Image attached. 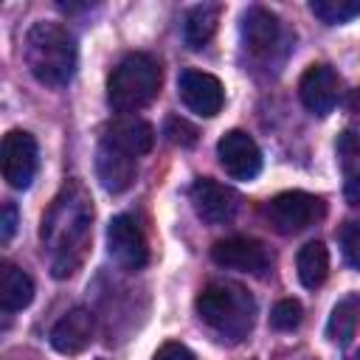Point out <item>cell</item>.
I'll list each match as a JSON object with an SVG mask.
<instances>
[{"label":"cell","mask_w":360,"mask_h":360,"mask_svg":"<svg viewBox=\"0 0 360 360\" xmlns=\"http://www.w3.org/2000/svg\"><path fill=\"white\" fill-rule=\"evenodd\" d=\"M191 205H194V211H197V217L202 222L225 225L239 214L242 197L231 186H222V183H217L211 177H200L191 186Z\"/></svg>","instance_id":"cell-10"},{"label":"cell","mask_w":360,"mask_h":360,"mask_svg":"<svg viewBox=\"0 0 360 360\" xmlns=\"http://www.w3.org/2000/svg\"><path fill=\"white\" fill-rule=\"evenodd\" d=\"M211 259H214V264H219L225 270H239V273H250V276H264L273 264L270 250L253 236H228V239L214 242Z\"/></svg>","instance_id":"cell-7"},{"label":"cell","mask_w":360,"mask_h":360,"mask_svg":"<svg viewBox=\"0 0 360 360\" xmlns=\"http://www.w3.org/2000/svg\"><path fill=\"white\" fill-rule=\"evenodd\" d=\"M0 166H3V180L11 188H28L39 166L37 138L25 129H8L0 146Z\"/></svg>","instance_id":"cell-6"},{"label":"cell","mask_w":360,"mask_h":360,"mask_svg":"<svg viewBox=\"0 0 360 360\" xmlns=\"http://www.w3.org/2000/svg\"><path fill=\"white\" fill-rule=\"evenodd\" d=\"M357 326H360V295H346L332 307V315L326 321V338L338 346H346L352 343Z\"/></svg>","instance_id":"cell-19"},{"label":"cell","mask_w":360,"mask_h":360,"mask_svg":"<svg viewBox=\"0 0 360 360\" xmlns=\"http://www.w3.org/2000/svg\"><path fill=\"white\" fill-rule=\"evenodd\" d=\"M34 301V281L25 270L6 262L0 267V307L3 312H20Z\"/></svg>","instance_id":"cell-16"},{"label":"cell","mask_w":360,"mask_h":360,"mask_svg":"<svg viewBox=\"0 0 360 360\" xmlns=\"http://www.w3.org/2000/svg\"><path fill=\"white\" fill-rule=\"evenodd\" d=\"M309 11L326 25H340L360 17V0H312Z\"/></svg>","instance_id":"cell-21"},{"label":"cell","mask_w":360,"mask_h":360,"mask_svg":"<svg viewBox=\"0 0 360 360\" xmlns=\"http://www.w3.org/2000/svg\"><path fill=\"white\" fill-rule=\"evenodd\" d=\"M335 155L343 172H352L360 163V135L354 129H343L335 141Z\"/></svg>","instance_id":"cell-23"},{"label":"cell","mask_w":360,"mask_h":360,"mask_svg":"<svg viewBox=\"0 0 360 360\" xmlns=\"http://www.w3.org/2000/svg\"><path fill=\"white\" fill-rule=\"evenodd\" d=\"M107 250L124 270H141L149 262V242H146L141 225L127 214H118L110 219Z\"/></svg>","instance_id":"cell-9"},{"label":"cell","mask_w":360,"mask_h":360,"mask_svg":"<svg viewBox=\"0 0 360 360\" xmlns=\"http://www.w3.org/2000/svg\"><path fill=\"white\" fill-rule=\"evenodd\" d=\"M264 217L273 225V231L290 236L298 231H307L309 225L321 222L326 217V202L318 194L309 191H281L264 205Z\"/></svg>","instance_id":"cell-5"},{"label":"cell","mask_w":360,"mask_h":360,"mask_svg":"<svg viewBox=\"0 0 360 360\" xmlns=\"http://www.w3.org/2000/svg\"><path fill=\"white\" fill-rule=\"evenodd\" d=\"M298 96H301V104L323 118L335 110L338 104V96H340V76L329 68V65H309L298 82Z\"/></svg>","instance_id":"cell-13"},{"label":"cell","mask_w":360,"mask_h":360,"mask_svg":"<svg viewBox=\"0 0 360 360\" xmlns=\"http://www.w3.org/2000/svg\"><path fill=\"white\" fill-rule=\"evenodd\" d=\"M160 93V65L149 53H127L107 76V104L115 112H138Z\"/></svg>","instance_id":"cell-4"},{"label":"cell","mask_w":360,"mask_h":360,"mask_svg":"<svg viewBox=\"0 0 360 360\" xmlns=\"http://www.w3.org/2000/svg\"><path fill=\"white\" fill-rule=\"evenodd\" d=\"M346 200L352 202V205H360V172H354L349 180H346Z\"/></svg>","instance_id":"cell-28"},{"label":"cell","mask_w":360,"mask_h":360,"mask_svg":"<svg viewBox=\"0 0 360 360\" xmlns=\"http://www.w3.org/2000/svg\"><path fill=\"white\" fill-rule=\"evenodd\" d=\"M197 315L202 323H208L214 332H219L228 340H242L256 315V304L250 292L233 281H211L197 292Z\"/></svg>","instance_id":"cell-3"},{"label":"cell","mask_w":360,"mask_h":360,"mask_svg":"<svg viewBox=\"0 0 360 360\" xmlns=\"http://www.w3.org/2000/svg\"><path fill=\"white\" fill-rule=\"evenodd\" d=\"M177 93H180V101L191 112H197L202 118H214L222 110V104H225L222 82L217 76H211L205 70H194V68H188V70L180 73Z\"/></svg>","instance_id":"cell-12"},{"label":"cell","mask_w":360,"mask_h":360,"mask_svg":"<svg viewBox=\"0 0 360 360\" xmlns=\"http://www.w3.org/2000/svg\"><path fill=\"white\" fill-rule=\"evenodd\" d=\"M239 34H242V45L248 53L253 56H270L281 39V22L278 17L264 8V6H250L242 11V22H239Z\"/></svg>","instance_id":"cell-14"},{"label":"cell","mask_w":360,"mask_h":360,"mask_svg":"<svg viewBox=\"0 0 360 360\" xmlns=\"http://www.w3.org/2000/svg\"><path fill=\"white\" fill-rule=\"evenodd\" d=\"M219 17H222V6L219 3H200V6H194L186 14V22H183V39H186V45L194 48V51L205 48L211 42V37L217 34Z\"/></svg>","instance_id":"cell-17"},{"label":"cell","mask_w":360,"mask_h":360,"mask_svg":"<svg viewBox=\"0 0 360 360\" xmlns=\"http://www.w3.org/2000/svg\"><path fill=\"white\" fill-rule=\"evenodd\" d=\"M304 318V307L295 298H281L270 312V326L278 332H292Z\"/></svg>","instance_id":"cell-22"},{"label":"cell","mask_w":360,"mask_h":360,"mask_svg":"<svg viewBox=\"0 0 360 360\" xmlns=\"http://www.w3.org/2000/svg\"><path fill=\"white\" fill-rule=\"evenodd\" d=\"M217 158H219V166L225 169V174L233 180H253L262 172V152H259L256 141L242 129H231L219 138Z\"/></svg>","instance_id":"cell-11"},{"label":"cell","mask_w":360,"mask_h":360,"mask_svg":"<svg viewBox=\"0 0 360 360\" xmlns=\"http://www.w3.org/2000/svg\"><path fill=\"white\" fill-rule=\"evenodd\" d=\"M96 335V321L87 307L68 309L51 329V346L59 354H82Z\"/></svg>","instance_id":"cell-15"},{"label":"cell","mask_w":360,"mask_h":360,"mask_svg":"<svg viewBox=\"0 0 360 360\" xmlns=\"http://www.w3.org/2000/svg\"><path fill=\"white\" fill-rule=\"evenodd\" d=\"M338 242H340V250H343V259L360 270V222H346L338 233Z\"/></svg>","instance_id":"cell-25"},{"label":"cell","mask_w":360,"mask_h":360,"mask_svg":"<svg viewBox=\"0 0 360 360\" xmlns=\"http://www.w3.org/2000/svg\"><path fill=\"white\" fill-rule=\"evenodd\" d=\"M346 110H349L354 118H360V87L346 96Z\"/></svg>","instance_id":"cell-29"},{"label":"cell","mask_w":360,"mask_h":360,"mask_svg":"<svg viewBox=\"0 0 360 360\" xmlns=\"http://www.w3.org/2000/svg\"><path fill=\"white\" fill-rule=\"evenodd\" d=\"M96 177L101 188L110 194L127 191L138 177V155H132L121 143L101 135L98 149H96Z\"/></svg>","instance_id":"cell-8"},{"label":"cell","mask_w":360,"mask_h":360,"mask_svg":"<svg viewBox=\"0 0 360 360\" xmlns=\"http://www.w3.org/2000/svg\"><path fill=\"white\" fill-rule=\"evenodd\" d=\"M104 138H110V141H115V143H121L124 149H129L132 155H146L149 149H152V143H155V129H152V124H146V121H141V118H118V121H112V124H107V129L101 132Z\"/></svg>","instance_id":"cell-18"},{"label":"cell","mask_w":360,"mask_h":360,"mask_svg":"<svg viewBox=\"0 0 360 360\" xmlns=\"http://www.w3.org/2000/svg\"><path fill=\"white\" fill-rule=\"evenodd\" d=\"M14 228H17V205H14V202H6L3 211H0V242H3V245L11 242Z\"/></svg>","instance_id":"cell-27"},{"label":"cell","mask_w":360,"mask_h":360,"mask_svg":"<svg viewBox=\"0 0 360 360\" xmlns=\"http://www.w3.org/2000/svg\"><path fill=\"white\" fill-rule=\"evenodd\" d=\"M152 360H197V357H194V352H191L188 346H183V343H177V340H169V343H163V346L155 352Z\"/></svg>","instance_id":"cell-26"},{"label":"cell","mask_w":360,"mask_h":360,"mask_svg":"<svg viewBox=\"0 0 360 360\" xmlns=\"http://www.w3.org/2000/svg\"><path fill=\"white\" fill-rule=\"evenodd\" d=\"M163 135H166L169 143H174V146H194L200 132H197V127L188 124L186 118H180V115H169L166 124H163Z\"/></svg>","instance_id":"cell-24"},{"label":"cell","mask_w":360,"mask_h":360,"mask_svg":"<svg viewBox=\"0 0 360 360\" xmlns=\"http://www.w3.org/2000/svg\"><path fill=\"white\" fill-rule=\"evenodd\" d=\"M39 239L53 278H70L82 267L93 239V200L79 180H68L53 197L42 217Z\"/></svg>","instance_id":"cell-1"},{"label":"cell","mask_w":360,"mask_h":360,"mask_svg":"<svg viewBox=\"0 0 360 360\" xmlns=\"http://www.w3.org/2000/svg\"><path fill=\"white\" fill-rule=\"evenodd\" d=\"M349 360H360V352H354V354H352V357H349Z\"/></svg>","instance_id":"cell-30"},{"label":"cell","mask_w":360,"mask_h":360,"mask_svg":"<svg viewBox=\"0 0 360 360\" xmlns=\"http://www.w3.org/2000/svg\"><path fill=\"white\" fill-rule=\"evenodd\" d=\"M25 65L31 76L45 87H65L79 65L76 37L53 20H39L28 28L22 45Z\"/></svg>","instance_id":"cell-2"},{"label":"cell","mask_w":360,"mask_h":360,"mask_svg":"<svg viewBox=\"0 0 360 360\" xmlns=\"http://www.w3.org/2000/svg\"><path fill=\"white\" fill-rule=\"evenodd\" d=\"M295 267H298V278L307 290H318L326 276H329V250L323 242H307L298 256H295Z\"/></svg>","instance_id":"cell-20"}]
</instances>
